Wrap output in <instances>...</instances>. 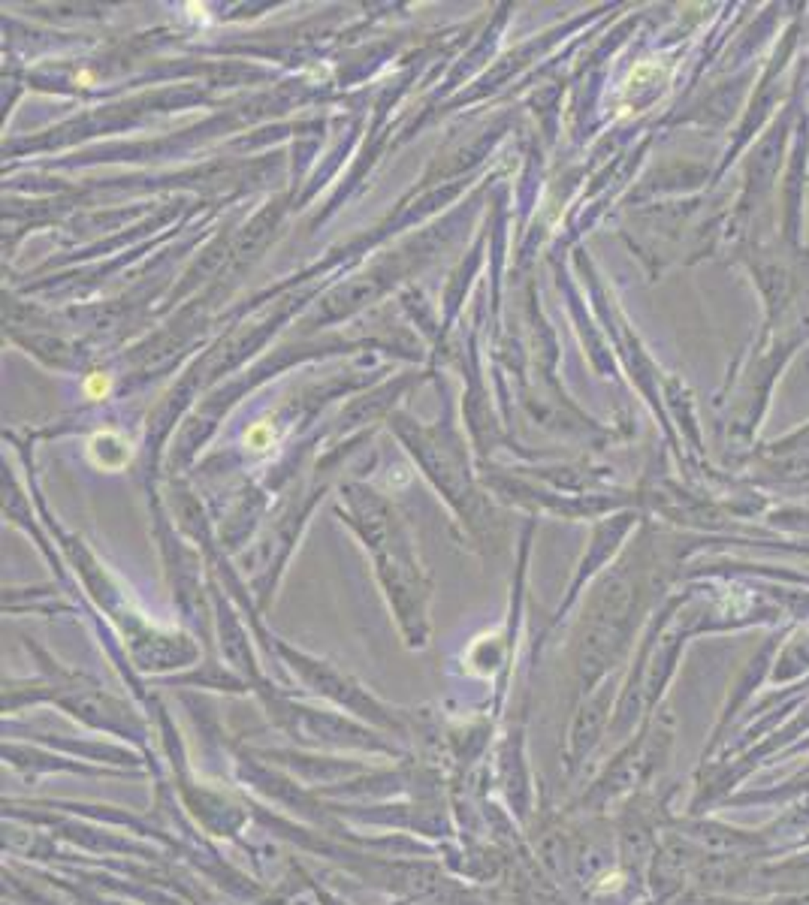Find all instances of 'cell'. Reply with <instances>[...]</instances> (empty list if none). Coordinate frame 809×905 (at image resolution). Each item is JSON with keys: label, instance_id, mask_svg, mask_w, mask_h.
Wrapping results in <instances>:
<instances>
[{"label": "cell", "instance_id": "7a4b0ae2", "mask_svg": "<svg viewBox=\"0 0 809 905\" xmlns=\"http://www.w3.org/2000/svg\"><path fill=\"white\" fill-rule=\"evenodd\" d=\"M245 444L251 447V450H266V447H272V428L266 423H254L248 428V435H245Z\"/></svg>", "mask_w": 809, "mask_h": 905}, {"label": "cell", "instance_id": "6da1fadb", "mask_svg": "<svg viewBox=\"0 0 809 905\" xmlns=\"http://www.w3.org/2000/svg\"><path fill=\"white\" fill-rule=\"evenodd\" d=\"M109 389H112V378L103 371H94V374H88L85 378V396L91 401H100V399H106L109 396Z\"/></svg>", "mask_w": 809, "mask_h": 905}]
</instances>
